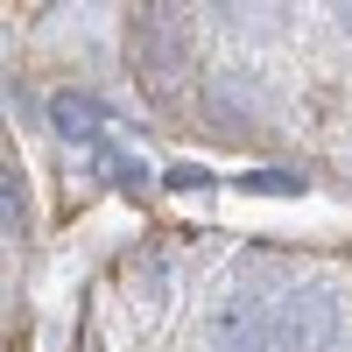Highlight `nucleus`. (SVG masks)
<instances>
[{
  "label": "nucleus",
  "instance_id": "1",
  "mask_svg": "<svg viewBox=\"0 0 352 352\" xmlns=\"http://www.w3.org/2000/svg\"><path fill=\"white\" fill-rule=\"evenodd\" d=\"M268 338L282 352H324L338 338V303L324 289H289V296L268 310Z\"/></svg>",
  "mask_w": 352,
  "mask_h": 352
},
{
  "label": "nucleus",
  "instance_id": "2",
  "mask_svg": "<svg viewBox=\"0 0 352 352\" xmlns=\"http://www.w3.org/2000/svg\"><path fill=\"white\" fill-rule=\"evenodd\" d=\"M212 345L219 352H268V296L254 289H232L212 310Z\"/></svg>",
  "mask_w": 352,
  "mask_h": 352
},
{
  "label": "nucleus",
  "instance_id": "3",
  "mask_svg": "<svg viewBox=\"0 0 352 352\" xmlns=\"http://www.w3.org/2000/svg\"><path fill=\"white\" fill-rule=\"evenodd\" d=\"M50 120H56V134H71V141H92L99 127H106V106L99 99H85V92H64L50 106Z\"/></svg>",
  "mask_w": 352,
  "mask_h": 352
},
{
  "label": "nucleus",
  "instance_id": "4",
  "mask_svg": "<svg viewBox=\"0 0 352 352\" xmlns=\"http://www.w3.org/2000/svg\"><path fill=\"white\" fill-rule=\"evenodd\" d=\"M0 226H21V176L0 169Z\"/></svg>",
  "mask_w": 352,
  "mask_h": 352
},
{
  "label": "nucleus",
  "instance_id": "5",
  "mask_svg": "<svg viewBox=\"0 0 352 352\" xmlns=\"http://www.w3.org/2000/svg\"><path fill=\"white\" fill-rule=\"evenodd\" d=\"M345 28H352V0H345Z\"/></svg>",
  "mask_w": 352,
  "mask_h": 352
}]
</instances>
